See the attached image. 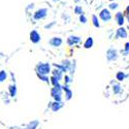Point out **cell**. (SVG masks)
<instances>
[{
	"label": "cell",
	"instance_id": "6da1fadb",
	"mask_svg": "<svg viewBox=\"0 0 129 129\" xmlns=\"http://www.w3.org/2000/svg\"><path fill=\"white\" fill-rule=\"evenodd\" d=\"M51 71L52 70H51L50 63H38L37 64V66H36V73L48 76Z\"/></svg>",
	"mask_w": 129,
	"mask_h": 129
},
{
	"label": "cell",
	"instance_id": "7a4b0ae2",
	"mask_svg": "<svg viewBox=\"0 0 129 129\" xmlns=\"http://www.w3.org/2000/svg\"><path fill=\"white\" fill-rule=\"evenodd\" d=\"M62 86H58V87H53L51 89V96L55 99V101H62Z\"/></svg>",
	"mask_w": 129,
	"mask_h": 129
},
{
	"label": "cell",
	"instance_id": "3957f363",
	"mask_svg": "<svg viewBox=\"0 0 129 129\" xmlns=\"http://www.w3.org/2000/svg\"><path fill=\"white\" fill-rule=\"evenodd\" d=\"M99 18L101 19V21L107 23V22H110V21L112 20L113 16H112V13H111L110 9L103 8L102 10H100V13H99Z\"/></svg>",
	"mask_w": 129,
	"mask_h": 129
},
{
	"label": "cell",
	"instance_id": "277c9868",
	"mask_svg": "<svg viewBox=\"0 0 129 129\" xmlns=\"http://www.w3.org/2000/svg\"><path fill=\"white\" fill-rule=\"evenodd\" d=\"M47 16H48V9L45 8V7H42V8L37 9L36 12L34 13L33 19L36 20V21H39V20H44Z\"/></svg>",
	"mask_w": 129,
	"mask_h": 129
},
{
	"label": "cell",
	"instance_id": "5b68a950",
	"mask_svg": "<svg viewBox=\"0 0 129 129\" xmlns=\"http://www.w3.org/2000/svg\"><path fill=\"white\" fill-rule=\"evenodd\" d=\"M118 57H119V55H118V51L116 49L111 48L106 51V59L109 61H116Z\"/></svg>",
	"mask_w": 129,
	"mask_h": 129
},
{
	"label": "cell",
	"instance_id": "8992f818",
	"mask_svg": "<svg viewBox=\"0 0 129 129\" xmlns=\"http://www.w3.org/2000/svg\"><path fill=\"white\" fill-rule=\"evenodd\" d=\"M40 39H41V36L36 30H32L30 32V40L33 42V44H38Z\"/></svg>",
	"mask_w": 129,
	"mask_h": 129
},
{
	"label": "cell",
	"instance_id": "52a82bcc",
	"mask_svg": "<svg viewBox=\"0 0 129 129\" xmlns=\"http://www.w3.org/2000/svg\"><path fill=\"white\" fill-rule=\"evenodd\" d=\"M82 40V38L80 36L77 35H70L67 38V45L68 46H74V45H78L79 42Z\"/></svg>",
	"mask_w": 129,
	"mask_h": 129
},
{
	"label": "cell",
	"instance_id": "ba28073f",
	"mask_svg": "<svg viewBox=\"0 0 129 129\" xmlns=\"http://www.w3.org/2000/svg\"><path fill=\"white\" fill-rule=\"evenodd\" d=\"M116 36L118 38H126L128 37V34H127V30L122 26L120 28L117 29V32H116Z\"/></svg>",
	"mask_w": 129,
	"mask_h": 129
},
{
	"label": "cell",
	"instance_id": "9c48e42d",
	"mask_svg": "<svg viewBox=\"0 0 129 129\" xmlns=\"http://www.w3.org/2000/svg\"><path fill=\"white\" fill-rule=\"evenodd\" d=\"M115 19L117 21V24L119 25L120 27H122L124 25V23H125V17H124V14L123 13H121V12L117 13L116 16H115Z\"/></svg>",
	"mask_w": 129,
	"mask_h": 129
},
{
	"label": "cell",
	"instance_id": "30bf717a",
	"mask_svg": "<svg viewBox=\"0 0 129 129\" xmlns=\"http://www.w3.org/2000/svg\"><path fill=\"white\" fill-rule=\"evenodd\" d=\"M62 42H63V40H62L61 37H53V38L50 39L49 44L54 48H58V47H60L62 45Z\"/></svg>",
	"mask_w": 129,
	"mask_h": 129
},
{
	"label": "cell",
	"instance_id": "8fae6325",
	"mask_svg": "<svg viewBox=\"0 0 129 129\" xmlns=\"http://www.w3.org/2000/svg\"><path fill=\"white\" fill-rule=\"evenodd\" d=\"M62 89H63L64 92H65V99L66 100H70L71 97H72V91L69 88V86L68 85H64V86H62Z\"/></svg>",
	"mask_w": 129,
	"mask_h": 129
},
{
	"label": "cell",
	"instance_id": "7c38bea8",
	"mask_svg": "<svg viewBox=\"0 0 129 129\" xmlns=\"http://www.w3.org/2000/svg\"><path fill=\"white\" fill-rule=\"evenodd\" d=\"M63 107V103H62V101L60 102V101H55V102H53L52 104H51V110L53 111V112H58V111H60L61 109Z\"/></svg>",
	"mask_w": 129,
	"mask_h": 129
},
{
	"label": "cell",
	"instance_id": "4fadbf2b",
	"mask_svg": "<svg viewBox=\"0 0 129 129\" xmlns=\"http://www.w3.org/2000/svg\"><path fill=\"white\" fill-rule=\"evenodd\" d=\"M52 72H53V76L55 77V78H57L59 81H61V79L63 78V72H62L60 69H58V68L53 69V70H52Z\"/></svg>",
	"mask_w": 129,
	"mask_h": 129
},
{
	"label": "cell",
	"instance_id": "5bb4252c",
	"mask_svg": "<svg viewBox=\"0 0 129 129\" xmlns=\"http://www.w3.org/2000/svg\"><path fill=\"white\" fill-rule=\"evenodd\" d=\"M93 45H94L93 38H92V37H88L87 39H86L85 44H84V48H85V49H91V48L93 47Z\"/></svg>",
	"mask_w": 129,
	"mask_h": 129
},
{
	"label": "cell",
	"instance_id": "9a60e30c",
	"mask_svg": "<svg viewBox=\"0 0 129 129\" xmlns=\"http://www.w3.org/2000/svg\"><path fill=\"white\" fill-rule=\"evenodd\" d=\"M8 91H9L10 96H12V97H15V96L17 95V85L16 84L10 85L8 87Z\"/></svg>",
	"mask_w": 129,
	"mask_h": 129
},
{
	"label": "cell",
	"instance_id": "2e32d148",
	"mask_svg": "<svg viewBox=\"0 0 129 129\" xmlns=\"http://www.w3.org/2000/svg\"><path fill=\"white\" fill-rule=\"evenodd\" d=\"M92 24L95 28H99L100 27V23H99V20H98V17L96 15H93L92 16Z\"/></svg>",
	"mask_w": 129,
	"mask_h": 129
},
{
	"label": "cell",
	"instance_id": "e0dca14e",
	"mask_svg": "<svg viewBox=\"0 0 129 129\" xmlns=\"http://www.w3.org/2000/svg\"><path fill=\"white\" fill-rule=\"evenodd\" d=\"M125 78H126V74L123 72V71H118L117 72V74H116V79L119 81V82H122V81H124L125 80Z\"/></svg>",
	"mask_w": 129,
	"mask_h": 129
},
{
	"label": "cell",
	"instance_id": "ac0fdd59",
	"mask_svg": "<svg viewBox=\"0 0 129 129\" xmlns=\"http://www.w3.org/2000/svg\"><path fill=\"white\" fill-rule=\"evenodd\" d=\"M38 121L37 120H34V121H32V122H30L29 124H28V126H27V129H36L37 128V126H38Z\"/></svg>",
	"mask_w": 129,
	"mask_h": 129
},
{
	"label": "cell",
	"instance_id": "d6986e66",
	"mask_svg": "<svg viewBox=\"0 0 129 129\" xmlns=\"http://www.w3.org/2000/svg\"><path fill=\"white\" fill-rule=\"evenodd\" d=\"M50 80H51V83L53 84L54 87H58V86H61V85H60V81H59L57 78H55L54 76H52Z\"/></svg>",
	"mask_w": 129,
	"mask_h": 129
},
{
	"label": "cell",
	"instance_id": "ffe728a7",
	"mask_svg": "<svg viewBox=\"0 0 129 129\" xmlns=\"http://www.w3.org/2000/svg\"><path fill=\"white\" fill-rule=\"evenodd\" d=\"M113 91H114L115 94H119V93L122 91V88H121L120 84H115V85L113 86Z\"/></svg>",
	"mask_w": 129,
	"mask_h": 129
},
{
	"label": "cell",
	"instance_id": "44dd1931",
	"mask_svg": "<svg viewBox=\"0 0 129 129\" xmlns=\"http://www.w3.org/2000/svg\"><path fill=\"white\" fill-rule=\"evenodd\" d=\"M74 14H76V15H78V16L84 15V10H83L82 6H80V5H77L76 7H74Z\"/></svg>",
	"mask_w": 129,
	"mask_h": 129
},
{
	"label": "cell",
	"instance_id": "7402d4cb",
	"mask_svg": "<svg viewBox=\"0 0 129 129\" xmlns=\"http://www.w3.org/2000/svg\"><path fill=\"white\" fill-rule=\"evenodd\" d=\"M7 79V73L5 70H1L0 71V83H3L5 80Z\"/></svg>",
	"mask_w": 129,
	"mask_h": 129
},
{
	"label": "cell",
	"instance_id": "603a6c76",
	"mask_svg": "<svg viewBox=\"0 0 129 129\" xmlns=\"http://www.w3.org/2000/svg\"><path fill=\"white\" fill-rule=\"evenodd\" d=\"M37 74V77H38V79H40L41 81H44V82H46V83H50L51 81H50V79L48 78V76H45V74H39V73H36Z\"/></svg>",
	"mask_w": 129,
	"mask_h": 129
},
{
	"label": "cell",
	"instance_id": "cb8c5ba5",
	"mask_svg": "<svg viewBox=\"0 0 129 129\" xmlns=\"http://www.w3.org/2000/svg\"><path fill=\"white\" fill-rule=\"evenodd\" d=\"M122 53H123L124 56H127L128 54H129V41L125 44V46H124V51H122Z\"/></svg>",
	"mask_w": 129,
	"mask_h": 129
},
{
	"label": "cell",
	"instance_id": "d4e9b609",
	"mask_svg": "<svg viewBox=\"0 0 129 129\" xmlns=\"http://www.w3.org/2000/svg\"><path fill=\"white\" fill-rule=\"evenodd\" d=\"M80 22H81L82 24H86V23L88 22L87 17H86L85 15H81V16H80Z\"/></svg>",
	"mask_w": 129,
	"mask_h": 129
},
{
	"label": "cell",
	"instance_id": "484cf974",
	"mask_svg": "<svg viewBox=\"0 0 129 129\" xmlns=\"http://www.w3.org/2000/svg\"><path fill=\"white\" fill-rule=\"evenodd\" d=\"M118 6H119V4H118L117 2H115V1H113V2H111L110 3V5H109V7H110V9H117L118 8Z\"/></svg>",
	"mask_w": 129,
	"mask_h": 129
},
{
	"label": "cell",
	"instance_id": "4316f807",
	"mask_svg": "<svg viewBox=\"0 0 129 129\" xmlns=\"http://www.w3.org/2000/svg\"><path fill=\"white\" fill-rule=\"evenodd\" d=\"M64 82H65V85H68V84H70V83L72 82V80H71V77H69V76H65V78H64Z\"/></svg>",
	"mask_w": 129,
	"mask_h": 129
},
{
	"label": "cell",
	"instance_id": "83f0119b",
	"mask_svg": "<svg viewBox=\"0 0 129 129\" xmlns=\"http://www.w3.org/2000/svg\"><path fill=\"white\" fill-rule=\"evenodd\" d=\"M55 24H56L55 22H52L51 24H48V25H46V26H45V28H46V29H50V28H52V27H53L54 25H55Z\"/></svg>",
	"mask_w": 129,
	"mask_h": 129
},
{
	"label": "cell",
	"instance_id": "f1b7e54d",
	"mask_svg": "<svg viewBox=\"0 0 129 129\" xmlns=\"http://www.w3.org/2000/svg\"><path fill=\"white\" fill-rule=\"evenodd\" d=\"M125 14L127 15V16H129V5L126 7V10H125Z\"/></svg>",
	"mask_w": 129,
	"mask_h": 129
},
{
	"label": "cell",
	"instance_id": "f546056e",
	"mask_svg": "<svg viewBox=\"0 0 129 129\" xmlns=\"http://www.w3.org/2000/svg\"><path fill=\"white\" fill-rule=\"evenodd\" d=\"M34 7V4L32 3V4H29V6H28V9H30V8H33Z\"/></svg>",
	"mask_w": 129,
	"mask_h": 129
},
{
	"label": "cell",
	"instance_id": "4dcf8cb0",
	"mask_svg": "<svg viewBox=\"0 0 129 129\" xmlns=\"http://www.w3.org/2000/svg\"><path fill=\"white\" fill-rule=\"evenodd\" d=\"M127 21H128V23H129V16H127Z\"/></svg>",
	"mask_w": 129,
	"mask_h": 129
},
{
	"label": "cell",
	"instance_id": "1f68e13d",
	"mask_svg": "<svg viewBox=\"0 0 129 129\" xmlns=\"http://www.w3.org/2000/svg\"><path fill=\"white\" fill-rule=\"evenodd\" d=\"M110 1H112V2H113V1H115V0H110Z\"/></svg>",
	"mask_w": 129,
	"mask_h": 129
},
{
	"label": "cell",
	"instance_id": "d6a6232c",
	"mask_svg": "<svg viewBox=\"0 0 129 129\" xmlns=\"http://www.w3.org/2000/svg\"><path fill=\"white\" fill-rule=\"evenodd\" d=\"M127 29H128V30H129V25H128V27H127Z\"/></svg>",
	"mask_w": 129,
	"mask_h": 129
},
{
	"label": "cell",
	"instance_id": "836d02e7",
	"mask_svg": "<svg viewBox=\"0 0 129 129\" xmlns=\"http://www.w3.org/2000/svg\"><path fill=\"white\" fill-rule=\"evenodd\" d=\"M128 37H129V36H128Z\"/></svg>",
	"mask_w": 129,
	"mask_h": 129
}]
</instances>
